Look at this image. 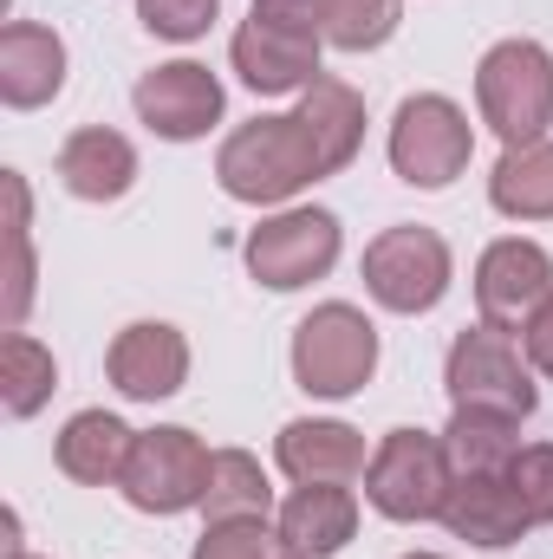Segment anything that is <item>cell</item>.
Returning a JSON list of instances; mask_svg holds the SVG:
<instances>
[{"mask_svg": "<svg viewBox=\"0 0 553 559\" xmlns=\"http://www.w3.org/2000/svg\"><path fill=\"white\" fill-rule=\"evenodd\" d=\"M0 189H7V332H20V319L33 306V241H26L33 202H26L20 169H0Z\"/></svg>", "mask_w": 553, "mask_h": 559, "instance_id": "cb8c5ba5", "label": "cell"}, {"mask_svg": "<svg viewBox=\"0 0 553 559\" xmlns=\"http://www.w3.org/2000/svg\"><path fill=\"white\" fill-rule=\"evenodd\" d=\"M443 384H449V404L456 411H495V417H534L541 391H534V365L521 358L515 332L502 325H469L456 332L449 345V365H443Z\"/></svg>", "mask_w": 553, "mask_h": 559, "instance_id": "3957f363", "label": "cell"}, {"mask_svg": "<svg viewBox=\"0 0 553 559\" xmlns=\"http://www.w3.org/2000/svg\"><path fill=\"white\" fill-rule=\"evenodd\" d=\"M138 118L169 143H196L222 118V79L196 59H169L138 79Z\"/></svg>", "mask_w": 553, "mask_h": 559, "instance_id": "8fae6325", "label": "cell"}, {"mask_svg": "<svg viewBox=\"0 0 553 559\" xmlns=\"http://www.w3.org/2000/svg\"><path fill=\"white\" fill-rule=\"evenodd\" d=\"M372 371H378V325L358 306L332 299V306H313L299 319L293 378H299L306 397H352V391L372 384Z\"/></svg>", "mask_w": 553, "mask_h": 559, "instance_id": "277c9868", "label": "cell"}, {"mask_svg": "<svg viewBox=\"0 0 553 559\" xmlns=\"http://www.w3.org/2000/svg\"><path fill=\"white\" fill-rule=\"evenodd\" d=\"M489 202L508 222H553V143H515L502 150L495 176H489Z\"/></svg>", "mask_w": 553, "mask_h": 559, "instance_id": "ffe728a7", "label": "cell"}, {"mask_svg": "<svg viewBox=\"0 0 553 559\" xmlns=\"http://www.w3.org/2000/svg\"><path fill=\"white\" fill-rule=\"evenodd\" d=\"M222 0H138V20L156 39H202L215 26Z\"/></svg>", "mask_w": 553, "mask_h": 559, "instance_id": "4316f807", "label": "cell"}, {"mask_svg": "<svg viewBox=\"0 0 553 559\" xmlns=\"http://www.w3.org/2000/svg\"><path fill=\"white\" fill-rule=\"evenodd\" d=\"M274 462L299 481V488H313V481H358L365 468H372V455H365V436L352 429V423H332V417H299L280 429L274 442Z\"/></svg>", "mask_w": 553, "mask_h": 559, "instance_id": "9a60e30c", "label": "cell"}, {"mask_svg": "<svg viewBox=\"0 0 553 559\" xmlns=\"http://www.w3.org/2000/svg\"><path fill=\"white\" fill-rule=\"evenodd\" d=\"M358 143H365V98L345 79L319 72L299 92L293 111L255 118V124H242L235 138L222 143L215 176H222V189L235 202L268 209V202H293L319 176H339L358 156Z\"/></svg>", "mask_w": 553, "mask_h": 559, "instance_id": "6da1fadb", "label": "cell"}, {"mask_svg": "<svg viewBox=\"0 0 553 559\" xmlns=\"http://www.w3.org/2000/svg\"><path fill=\"white\" fill-rule=\"evenodd\" d=\"M268 508H274V488H268L261 462H255L248 449H215V462H209V495H202L209 527H222V521H268Z\"/></svg>", "mask_w": 553, "mask_h": 559, "instance_id": "44dd1931", "label": "cell"}, {"mask_svg": "<svg viewBox=\"0 0 553 559\" xmlns=\"http://www.w3.org/2000/svg\"><path fill=\"white\" fill-rule=\"evenodd\" d=\"M365 293L385 306V312H430L443 293H449V241L436 228H385L372 248H365Z\"/></svg>", "mask_w": 553, "mask_h": 559, "instance_id": "ba28073f", "label": "cell"}, {"mask_svg": "<svg viewBox=\"0 0 553 559\" xmlns=\"http://www.w3.org/2000/svg\"><path fill=\"white\" fill-rule=\"evenodd\" d=\"M475 105L482 124L508 143H541L553 124V52L534 39H502L475 66Z\"/></svg>", "mask_w": 553, "mask_h": 559, "instance_id": "7a4b0ae2", "label": "cell"}, {"mask_svg": "<svg viewBox=\"0 0 553 559\" xmlns=\"http://www.w3.org/2000/svg\"><path fill=\"white\" fill-rule=\"evenodd\" d=\"M443 527L469 547H515L534 534V514H528L515 475L489 468V475H456V488L443 501Z\"/></svg>", "mask_w": 553, "mask_h": 559, "instance_id": "7c38bea8", "label": "cell"}, {"mask_svg": "<svg viewBox=\"0 0 553 559\" xmlns=\"http://www.w3.org/2000/svg\"><path fill=\"white\" fill-rule=\"evenodd\" d=\"M319 33L339 52H372L398 33V0H319Z\"/></svg>", "mask_w": 553, "mask_h": 559, "instance_id": "d4e9b609", "label": "cell"}, {"mask_svg": "<svg viewBox=\"0 0 553 559\" xmlns=\"http://www.w3.org/2000/svg\"><path fill=\"white\" fill-rule=\"evenodd\" d=\"M449 488H456V462H449L443 436H430V429H391L372 449L365 501L385 521H443Z\"/></svg>", "mask_w": 553, "mask_h": 559, "instance_id": "5b68a950", "label": "cell"}, {"mask_svg": "<svg viewBox=\"0 0 553 559\" xmlns=\"http://www.w3.org/2000/svg\"><path fill=\"white\" fill-rule=\"evenodd\" d=\"M521 352H528V365H534L541 378H553V293L534 306V319L521 325Z\"/></svg>", "mask_w": 553, "mask_h": 559, "instance_id": "f546056e", "label": "cell"}, {"mask_svg": "<svg viewBox=\"0 0 553 559\" xmlns=\"http://www.w3.org/2000/svg\"><path fill=\"white\" fill-rule=\"evenodd\" d=\"M248 13L268 20V26H286V33H313V39H326V33H319V0H255Z\"/></svg>", "mask_w": 553, "mask_h": 559, "instance_id": "f1b7e54d", "label": "cell"}, {"mask_svg": "<svg viewBox=\"0 0 553 559\" xmlns=\"http://www.w3.org/2000/svg\"><path fill=\"white\" fill-rule=\"evenodd\" d=\"M209 449L196 429H138V449L125 462V501L138 514H183V508H202L209 495Z\"/></svg>", "mask_w": 553, "mask_h": 559, "instance_id": "52a82bcc", "label": "cell"}, {"mask_svg": "<svg viewBox=\"0 0 553 559\" xmlns=\"http://www.w3.org/2000/svg\"><path fill=\"white\" fill-rule=\"evenodd\" d=\"M111 384L138 404H156V397H176L183 378H189V338L163 319H138L111 338Z\"/></svg>", "mask_w": 553, "mask_h": 559, "instance_id": "5bb4252c", "label": "cell"}, {"mask_svg": "<svg viewBox=\"0 0 553 559\" xmlns=\"http://www.w3.org/2000/svg\"><path fill=\"white\" fill-rule=\"evenodd\" d=\"M443 449H449L456 475H489V468H508L521 455V423L495 417V411H456L443 429Z\"/></svg>", "mask_w": 553, "mask_h": 559, "instance_id": "7402d4cb", "label": "cell"}, {"mask_svg": "<svg viewBox=\"0 0 553 559\" xmlns=\"http://www.w3.org/2000/svg\"><path fill=\"white\" fill-rule=\"evenodd\" d=\"M332 261H339V215H326V209H286L248 235V274L274 293L319 280Z\"/></svg>", "mask_w": 553, "mask_h": 559, "instance_id": "9c48e42d", "label": "cell"}, {"mask_svg": "<svg viewBox=\"0 0 553 559\" xmlns=\"http://www.w3.org/2000/svg\"><path fill=\"white\" fill-rule=\"evenodd\" d=\"M508 475H515V488H521L534 527H548L553 521V442H528V449L508 462Z\"/></svg>", "mask_w": 553, "mask_h": 559, "instance_id": "83f0119b", "label": "cell"}, {"mask_svg": "<svg viewBox=\"0 0 553 559\" xmlns=\"http://www.w3.org/2000/svg\"><path fill=\"white\" fill-rule=\"evenodd\" d=\"M548 293H553V254L541 241L508 235V241L482 248V261H475V306H482L489 325L521 332Z\"/></svg>", "mask_w": 553, "mask_h": 559, "instance_id": "30bf717a", "label": "cell"}, {"mask_svg": "<svg viewBox=\"0 0 553 559\" xmlns=\"http://www.w3.org/2000/svg\"><path fill=\"white\" fill-rule=\"evenodd\" d=\"M59 85H66V39L39 20H13L0 33V98L13 111H33L59 98Z\"/></svg>", "mask_w": 553, "mask_h": 559, "instance_id": "e0dca14e", "label": "cell"}, {"mask_svg": "<svg viewBox=\"0 0 553 559\" xmlns=\"http://www.w3.org/2000/svg\"><path fill=\"white\" fill-rule=\"evenodd\" d=\"M189 559H286V547H280V527L268 521H222L196 540Z\"/></svg>", "mask_w": 553, "mask_h": 559, "instance_id": "484cf974", "label": "cell"}, {"mask_svg": "<svg viewBox=\"0 0 553 559\" xmlns=\"http://www.w3.org/2000/svg\"><path fill=\"white\" fill-rule=\"evenodd\" d=\"M228 59L242 72L248 92L261 98H286V92H306L319 79V39L313 33H286V26H268V20H242V33L228 39Z\"/></svg>", "mask_w": 553, "mask_h": 559, "instance_id": "4fadbf2b", "label": "cell"}, {"mask_svg": "<svg viewBox=\"0 0 553 559\" xmlns=\"http://www.w3.org/2000/svg\"><path fill=\"white\" fill-rule=\"evenodd\" d=\"M469 150H475V131H469L462 105H449L443 92H416V98L398 105V118H391V169L411 189H449L469 169Z\"/></svg>", "mask_w": 553, "mask_h": 559, "instance_id": "8992f818", "label": "cell"}, {"mask_svg": "<svg viewBox=\"0 0 553 559\" xmlns=\"http://www.w3.org/2000/svg\"><path fill=\"white\" fill-rule=\"evenodd\" d=\"M59 182L79 202H118L138 182V150H131V138H118L105 124H85L59 150Z\"/></svg>", "mask_w": 553, "mask_h": 559, "instance_id": "ac0fdd59", "label": "cell"}, {"mask_svg": "<svg viewBox=\"0 0 553 559\" xmlns=\"http://www.w3.org/2000/svg\"><path fill=\"white\" fill-rule=\"evenodd\" d=\"M274 527H280L286 559H326L358 534V501H352V488H339V481H313V488H293V495L280 501Z\"/></svg>", "mask_w": 553, "mask_h": 559, "instance_id": "2e32d148", "label": "cell"}, {"mask_svg": "<svg viewBox=\"0 0 553 559\" xmlns=\"http://www.w3.org/2000/svg\"><path fill=\"white\" fill-rule=\"evenodd\" d=\"M138 449V429L118 423L111 411H79V417L59 429V468L85 488H105V481H125V462Z\"/></svg>", "mask_w": 553, "mask_h": 559, "instance_id": "d6986e66", "label": "cell"}, {"mask_svg": "<svg viewBox=\"0 0 553 559\" xmlns=\"http://www.w3.org/2000/svg\"><path fill=\"white\" fill-rule=\"evenodd\" d=\"M52 384H59L52 352H46L33 332H13L7 352H0V404H7V417H33V411L52 397Z\"/></svg>", "mask_w": 553, "mask_h": 559, "instance_id": "603a6c76", "label": "cell"}, {"mask_svg": "<svg viewBox=\"0 0 553 559\" xmlns=\"http://www.w3.org/2000/svg\"><path fill=\"white\" fill-rule=\"evenodd\" d=\"M20 559H33V554H20Z\"/></svg>", "mask_w": 553, "mask_h": 559, "instance_id": "1f68e13d", "label": "cell"}, {"mask_svg": "<svg viewBox=\"0 0 553 559\" xmlns=\"http://www.w3.org/2000/svg\"><path fill=\"white\" fill-rule=\"evenodd\" d=\"M404 559H443V554H404Z\"/></svg>", "mask_w": 553, "mask_h": 559, "instance_id": "4dcf8cb0", "label": "cell"}]
</instances>
